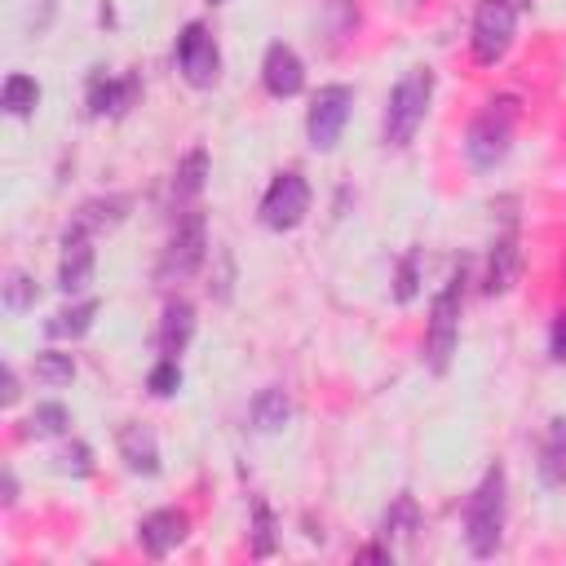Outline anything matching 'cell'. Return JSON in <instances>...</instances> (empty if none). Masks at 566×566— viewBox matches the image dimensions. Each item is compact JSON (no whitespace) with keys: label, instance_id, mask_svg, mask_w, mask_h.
<instances>
[{"label":"cell","instance_id":"83f0119b","mask_svg":"<svg viewBox=\"0 0 566 566\" xmlns=\"http://www.w3.org/2000/svg\"><path fill=\"white\" fill-rule=\"evenodd\" d=\"M420 292V248H407L398 256V270H394V301L398 305H411Z\"/></svg>","mask_w":566,"mask_h":566},{"label":"cell","instance_id":"e575fe53","mask_svg":"<svg viewBox=\"0 0 566 566\" xmlns=\"http://www.w3.org/2000/svg\"><path fill=\"white\" fill-rule=\"evenodd\" d=\"M513 4H517V9H531V0H513Z\"/></svg>","mask_w":566,"mask_h":566},{"label":"cell","instance_id":"1f68e13d","mask_svg":"<svg viewBox=\"0 0 566 566\" xmlns=\"http://www.w3.org/2000/svg\"><path fill=\"white\" fill-rule=\"evenodd\" d=\"M22 398V389H18V371H13V363H4L0 367V407H13Z\"/></svg>","mask_w":566,"mask_h":566},{"label":"cell","instance_id":"4fadbf2b","mask_svg":"<svg viewBox=\"0 0 566 566\" xmlns=\"http://www.w3.org/2000/svg\"><path fill=\"white\" fill-rule=\"evenodd\" d=\"M93 274H97V248H93V239H88V234H71V230H62L57 292H62V296H80V292H88Z\"/></svg>","mask_w":566,"mask_h":566},{"label":"cell","instance_id":"6da1fadb","mask_svg":"<svg viewBox=\"0 0 566 566\" xmlns=\"http://www.w3.org/2000/svg\"><path fill=\"white\" fill-rule=\"evenodd\" d=\"M517 115H522L517 93H495L473 111V119L464 128V159H469L473 172H495L509 159Z\"/></svg>","mask_w":566,"mask_h":566},{"label":"cell","instance_id":"52a82bcc","mask_svg":"<svg viewBox=\"0 0 566 566\" xmlns=\"http://www.w3.org/2000/svg\"><path fill=\"white\" fill-rule=\"evenodd\" d=\"M349 115H354V88L349 84H323L310 97V111H305V142H310V150H318V155L336 150L340 137H345Z\"/></svg>","mask_w":566,"mask_h":566},{"label":"cell","instance_id":"603a6c76","mask_svg":"<svg viewBox=\"0 0 566 566\" xmlns=\"http://www.w3.org/2000/svg\"><path fill=\"white\" fill-rule=\"evenodd\" d=\"M416 531H420V504L411 491H398L389 500V509L380 513V539L394 544V539H411Z\"/></svg>","mask_w":566,"mask_h":566},{"label":"cell","instance_id":"836d02e7","mask_svg":"<svg viewBox=\"0 0 566 566\" xmlns=\"http://www.w3.org/2000/svg\"><path fill=\"white\" fill-rule=\"evenodd\" d=\"M354 562H394V548L389 544H363L354 553Z\"/></svg>","mask_w":566,"mask_h":566},{"label":"cell","instance_id":"8d00e7d4","mask_svg":"<svg viewBox=\"0 0 566 566\" xmlns=\"http://www.w3.org/2000/svg\"><path fill=\"white\" fill-rule=\"evenodd\" d=\"M411 4H420V0H411Z\"/></svg>","mask_w":566,"mask_h":566},{"label":"cell","instance_id":"44dd1931","mask_svg":"<svg viewBox=\"0 0 566 566\" xmlns=\"http://www.w3.org/2000/svg\"><path fill=\"white\" fill-rule=\"evenodd\" d=\"M292 411H296V407H292L287 389H279V385L256 389L252 402H248V420H252L256 433H283V429L292 424Z\"/></svg>","mask_w":566,"mask_h":566},{"label":"cell","instance_id":"9a60e30c","mask_svg":"<svg viewBox=\"0 0 566 566\" xmlns=\"http://www.w3.org/2000/svg\"><path fill=\"white\" fill-rule=\"evenodd\" d=\"M115 447H119L124 469H128V473H137V478H155V473L164 469V460H159V438H155V429H150V424H137V420L119 424Z\"/></svg>","mask_w":566,"mask_h":566},{"label":"cell","instance_id":"4dcf8cb0","mask_svg":"<svg viewBox=\"0 0 566 566\" xmlns=\"http://www.w3.org/2000/svg\"><path fill=\"white\" fill-rule=\"evenodd\" d=\"M548 358L557 367H566V310L553 314V323H548Z\"/></svg>","mask_w":566,"mask_h":566},{"label":"cell","instance_id":"d4e9b609","mask_svg":"<svg viewBox=\"0 0 566 566\" xmlns=\"http://www.w3.org/2000/svg\"><path fill=\"white\" fill-rule=\"evenodd\" d=\"M31 371H35V380L44 389H62V385L75 380L80 367H75V354H66V349H40L35 363H31Z\"/></svg>","mask_w":566,"mask_h":566},{"label":"cell","instance_id":"2e32d148","mask_svg":"<svg viewBox=\"0 0 566 566\" xmlns=\"http://www.w3.org/2000/svg\"><path fill=\"white\" fill-rule=\"evenodd\" d=\"M128 208H133L128 195H93V199H84V203L71 212V226H66V230L97 239L102 230H115V226L128 217Z\"/></svg>","mask_w":566,"mask_h":566},{"label":"cell","instance_id":"ba28073f","mask_svg":"<svg viewBox=\"0 0 566 566\" xmlns=\"http://www.w3.org/2000/svg\"><path fill=\"white\" fill-rule=\"evenodd\" d=\"M310 203H314L310 181H305L296 168H287V172H279V177L265 186V195H261V203H256V221H261L265 230H274V234H287V230H296V226L310 217Z\"/></svg>","mask_w":566,"mask_h":566},{"label":"cell","instance_id":"5b68a950","mask_svg":"<svg viewBox=\"0 0 566 566\" xmlns=\"http://www.w3.org/2000/svg\"><path fill=\"white\" fill-rule=\"evenodd\" d=\"M208 261V217L199 208H186L177 212V226L159 252V265H155V279L164 287H177V283H190Z\"/></svg>","mask_w":566,"mask_h":566},{"label":"cell","instance_id":"9c48e42d","mask_svg":"<svg viewBox=\"0 0 566 566\" xmlns=\"http://www.w3.org/2000/svg\"><path fill=\"white\" fill-rule=\"evenodd\" d=\"M172 57H177V71L190 88H212L221 80V49H217V35L203 22H186L177 31Z\"/></svg>","mask_w":566,"mask_h":566},{"label":"cell","instance_id":"f546056e","mask_svg":"<svg viewBox=\"0 0 566 566\" xmlns=\"http://www.w3.org/2000/svg\"><path fill=\"white\" fill-rule=\"evenodd\" d=\"M146 389L150 398H172L181 389V358H155V367L146 371Z\"/></svg>","mask_w":566,"mask_h":566},{"label":"cell","instance_id":"7c38bea8","mask_svg":"<svg viewBox=\"0 0 566 566\" xmlns=\"http://www.w3.org/2000/svg\"><path fill=\"white\" fill-rule=\"evenodd\" d=\"M261 84L279 102L296 97L305 88V62H301V53L292 44H283V40L265 44V53H261Z\"/></svg>","mask_w":566,"mask_h":566},{"label":"cell","instance_id":"f1b7e54d","mask_svg":"<svg viewBox=\"0 0 566 566\" xmlns=\"http://www.w3.org/2000/svg\"><path fill=\"white\" fill-rule=\"evenodd\" d=\"M31 424H35V433H44V438H66V433H71V407H66V402H57V398L35 402Z\"/></svg>","mask_w":566,"mask_h":566},{"label":"cell","instance_id":"3957f363","mask_svg":"<svg viewBox=\"0 0 566 566\" xmlns=\"http://www.w3.org/2000/svg\"><path fill=\"white\" fill-rule=\"evenodd\" d=\"M460 314H464V261L447 274V283L429 301V318H424V367L433 376H442L451 367V358H455Z\"/></svg>","mask_w":566,"mask_h":566},{"label":"cell","instance_id":"e0dca14e","mask_svg":"<svg viewBox=\"0 0 566 566\" xmlns=\"http://www.w3.org/2000/svg\"><path fill=\"white\" fill-rule=\"evenodd\" d=\"M195 305L186 301V296H172L168 305H164V314H159V332H155V349H159V358H181L186 354V345L195 340Z\"/></svg>","mask_w":566,"mask_h":566},{"label":"cell","instance_id":"484cf974","mask_svg":"<svg viewBox=\"0 0 566 566\" xmlns=\"http://www.w3.org/2000/svg\"><path fill=\"white\" fill-rule=\"evenodd\" d=\"M248 548H252V557H274V548H279V517H274V509L256 495L252 500V531H248Z\"/></svg>","mask_w":566,"mask_h":566},{"label":"cell","instance_id":"cb8c5ba5","mask_svg":"<svg viewBox=\"0 0 566 566\" xmlns=\"http://www.w3.org/2000/svg\"><path fill=\"white\" fill-rule=\"evenodd\" d=\"M35 301H40V287H35V274H27V270H4V283H0V305L9 310V314H27V310H35Z\"/></svg>","mask_w":566,"mask_h":566},{"label":"cell","instance_id":"d6a6232c","mask_svg":"<svg viewBox=\"0 0 566 566\" xmlns=\"http://www.w3.org/2000/svg\"><path fill=\"white\" fill-rule=\"evenodd\" d=\"M0 504H4V509H13V504H18V478H13V469H9V464L0 469Z\"/></svg>","mask_w":566,"mask_h":566},{"label":"cell","instance_id":"4316f807","mask_svg":"<svg viewBox=\"0 0 566 566\" xmlns=\"http://www.w3.org/2000/svg\"><path fill=\"white\" fill-rule=\"evenodd\" d=\"M53 464H57V473H66V478H93V447L88 442H80V438H66L57 451H53Z\"/></svg>","mask_w":566,"mask_h":566},{"label":"cell","instance_id":"8fae6325","mask_svg":"<svg viewBox=\"0 0 566 566\" xmlns=\"http://www.w3.org/2000/svg\"><path fill=\"white\" fill-rule=\"evenodd\" d=\"M142 97V75L137 71H124V75H106L102 66L88 75V115L93 119H124Z\"/></svg>","mask_w":566,"mask_h":566},{"label":"cell","instance_id":"5bb4252c","mask_svg":"<svg viewBox=\"0 0 566 566\" xmlns=\"http://www.w3.org/2000/svg\"><path fill=\"white\" fill-rule=\"evenodd\" d=\"M190 535V517L181 513V509H155V513H146L142 522H137V544H142V553L146 557H168L181 539Z\"/></svg>","mask_w":566,"mask_h":566},{"label":"cell","instance_id":"277c9868","mask_svg":"<svg viewBox=\"0 0 566 566\" xmlns=\"http://www.w3.org/2000/svg\"><path fill=\"white\" fill-rule=\"evenodd\" d=\"M429 102H433V71L429 66H411L398 75V84L389 88V102H385V115H380V137L385 146H411L424 115H429Z\"/></svg>","mask_w":566,"mask_h":566},{"label":"cell","instance_id":"7a4b0ae2","mask_svg":"<svg viewBox=\"0 0 566 566\" xmlns=\"http://www.w3.org/2000/svg\"><path fill=\"white\" fill-rule=\"evenodd\" d=\"M509 522V473L504 464H486L478 486L464 500V544L473 557H495Z\"/></svg>","mask_w":566,"mask_h":566},{"label":"cell","instance_id":"d6986e66","mask_svg":"<svg viewBox=\"0 0 566 566\" xmlns=\"http://www.w3.org/2000/svg\"><path fill=\"white\" fill-rule=\"evenodd\" d=\"M535 473L548 491L566 486V416H553L539 433V451H535Z\"/></svg>","mask_w":566,"mask_h":566},{"label":"cell","instance_id":"8992f818","mask_svg":"<svg viewBox=\"0 0 566 566\" xmlns=\"http://www.w3.org/2000/svg\"><path fill=\"white\" fill-rule=\"evenodd\" d=\"M517 4L513 0H478L469 22V53L478 66H500L517 35Z\"/></svg>","mask_w":566,"mask_h":566},{"label":"cell","instance_id":"7402d4cb","mask_svg":"<svg viewBox=\"0 0 566 566\" xmlns=\"http://www.w3.org/2000/svg\"><path fill=\"white\" fill-rule=\"evenodd\" d=\"M40 97H44V88H40L35 75H27V71H9V75H4V88H0V106H4V115H13V119H31L35 106H40Z\"/></svg>","mask_w":566,"mask_h":566},{"label":"cell","instance_id":"ffe728a7","mask_svg":"<svg viewBox=\"0 0 566 566\" xmlns=\"http://www.w3.org/2000/svg\"><path fill=\"white\" fill-rule=\"evenodd\" d=\"M97 310H102L97 296H71V305H62L44 318V336L49 340H80V336H88Z\"/></svg>","mask_w":566,"mask_h":566},{"label":"cell","instance_id":"d590c367","mask_svg":"<svg viewBox=\"0 0 566 566\" xmlns=\"http://www.w3.org/2000/svg\"><path fill=\"white\" fill-rule=\"evenodd\" d=\"M208 4H221V0H208Z\"/></svg>","mask_w":566,"mask_h":566},{"label":"cell","instance_id":"ac0fdd59","mask_svg":"<svg viewBox=\"0 0 566 566\" xmlns=\"http://www.w3.org/2000/svg\"><path fill=\"white\" fill-rule=\"evenodd\" d=\"M208 172H212V164H208V150H203V146H190V150L177 159L172 181H168V199H172L177 212L195 208V199H199L203 186H208Z\"/></svg>","mask_w":566,"mask_h":566},{"label":"cell","instance_id":"30bf717a","mask_svg":"<svg viewBox=\"0 0 566 566\" xmlns=\"http://www.w3.org/2000/svg\"><path fill=\"white\" fill-rule=\"evenodd\" d=\"M522 265H526V252H522V230H517V217L504 212V226L495 230L491 248H486V270H482V292L486 296H509L522 279Z\"/></svg>","mask_w":566,"mask_h":566}]
</instances>
